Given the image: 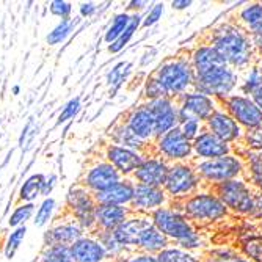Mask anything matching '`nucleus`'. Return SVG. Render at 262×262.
Here are the masks:
<instances>
[{"mask_svg":"<svg viewBox=\"0 0 262 262\" xmlns=\"http://www.w3.org/2000/svg\"><path fill=\"white\" fill-rule=\"evenodd\" d=\"M129 207L113 206V204H98L96 206V226L98 231H115L123 225L129 217Z\"/></svg>","mask_w":262,"mask_h":262,"instance_id":"nucleus-14","label":"nucleus"},{"mask_svg":"<svg viewBox=\"0 0 262 262\" xmlns=\"http://www.w3.org/2000/svg\"><path fill=\"white\" fill-rule=\"evenodd\" d=\"M245 250H247V253L251 257H254L256 260H260L262 262V239H253V241H250L245 245Z\"/></svg>","mask_w":262,"mask_h":262,"instance_id":"nucleus-45","label":"nucleus"},{"mask_svg":"<svg viewBox=\"0 0 262 262\" xmlns=\"http://www.w3.org/2000/svg\"><path fill=\"white\" fill-rule=\"evenodd\" d=\"M27 235V226H20L16 229H10V232L5 235L4 244H2V254L5 259L11 260L17 254L24 239Z\"/></svg>","mask_w":262,"mask_h":262,"instance_id":"nucleus-32","label":"nucleus"},{"mask_svg":"<svg viewBox=\"0 0 262 262\" xmlns=\"http://www.w3.org/2000/svg\"><path fill=\"white\" fill-rule=\"evenodd\" d=\"M96 11H98V7H96V4H93V2H82L80 5H79V14H80V17H91V16H94L96 14Z\"/></svg>","mask_w":262,"mask_h":262,"instance_id":"nucleus-48","label":"nucleus"},{"mask_svg":"<svg viewBox=\"0 0 262 262\" xmlns=\"http://www.w3.org/2000/svg\"><path fill=\"white\" fill-rule=\"evenodd\" d=\"M35 210H36V204L33 203H17L7 219L8 228L16 229L20 226H27V223L32 222L35 217Z\"/></svg>","mask_w":262,"mask_h":262,"instance_id":"nucleus-31","label":"nucleus"},{"mask_svg":"<svg viewBox=\"0 0 262 262\" xmlns=\"http://www.w3.org/2000/svg\"><path fill=\"white\" fill-rule=\"evenodd\" d=\"M237 262H245V260H237Z\"/></svg>","mask_w":262,"mask_h":262,"instance_id":"nucleus-58","label":"nucleus"},{"mask_svg":"<svg viewBox=\"0 0 262 262\" xmlns=\"http://www.w3.org/2000/svg\"><path fill=\"white\" fill-rule=\"evenodd\" d=\"M57 210H58V203L54 196L42 198L36 204L35 217H33L32 223L35 225V228H47L55 220Z\"/></svg>","mask_w":262,"mask_h":262,"instance_id":"nucleus-28","label":"nucleus"},{"mask_svg":"<svg viewBox=\"0 0 262 262\" xmlns=\"http://www.w3.org/2000/svg\"><path fill=\"white\" fill-rule=\"evenodd\" d=\"M212 110V101L207 96H204V94H190L184 102L182 115L187 116L185 120H200V118H207Z\"/></svg>","mask_w":262,"mask_h":262,"instance_id":"nucleus-23","label":"nucleus"},{"mask_svg":"<svg viewBox=\"0 0 262 262\" xmlns=\"http://www.w3.org/2000/svg\"><path fill=\"white\" fill-rule=\"evenodd\" d=\"M0 130H2V118H0Z\"/></svg>","mask_w":262,"mask_h":262,"instance_id":"nucleus-57","label":"nucleus"},{"mask_svg":"<svg viewBox=\"0 0 262 262\" xmlns=\"http://www.w3.org/2000/svg\"><path fill=\"white\" fill-rule=\"evenodd\" d=\"M251 173L254 182L262 187V157H253L251 159Z\"/></svg>","mask_w":262,"mask_h":262,"instance_id":"nucleus-46","label":"nucleus"},{"mask_svg":"<svg viewBox=\"0 0 262 262\" xmlns=\"http://www.w3.org/2000/svg\"><path fill=\"white\" fill-rule=\"evenodd\" d=\"M254 200V206H253V212L257 217H262V195H257Z\"/></svg>","mask_w":262,"mask_h":262,"instance_id":"nucleus-52","label":"nucleus"},{"mask_svg":"<svg viewBox=\"0 0 262 262\" xmlns=\"http://www.w3.org/2000/svg\"><path fill=\"white\" fill-rule=\"evenodd\" d=\"M47 10H49V13L54 17H58L61 20V19L73 17L74 7L71 2H66V0H51V2L47 4Z\"/></svg>","mask_w":262,"mask_h":262,"instance_id":"nucleus-41","label":"nucleus"},{"mask_svg":"<svg viewBox=\"0 0 262 262\" xmlns=\"http://www.w3.org/2000/svg\"><path fill=\"white\" fill-rule=\"evenodd\" d=\"M234 83V74L226 66L210 69L207 73L198 76V86L206 94H226L231 91Z\"/></svg>","mask_w":262,"mask_h":262,"instance_id":"nucleus-9","label":"nucleus"},{"mask_svg":"<svg viewBox=\"0 0 262 262\" xmlns=\"http://www.w3.org/2000/svg\"><path fill=\"white\" fill-rule=\"evenodd\" d=\"M165 165L159 160H143V163L134 173V179L140 185H149V187H159L166 179Z\"/></svg>","mask_w":262,"mask_h":262,"instance_id":"nucleus-18","label":"nucleus"},{"mask_svg":"<svg viewBox=\"0 0 262 262\" xmlns=\"http://www.w3.org/2000/svg\"><path fill=\"white\" fill-rule=\"evenodd\" d=\"M165 247V237L162 235V232L154 226H149L145 232L141 234L140 237V241H138V245L137 248H141V250H145V251H159Z\"/></svg>","mask_w":262,"mask_h":262,"instance_id":"nucleus-34","label":"nucleus"},{"mask_svg":"<svg viewBox=\"0 0 262 262\" xmlns=\"http://www.w3.org/2000/svg\"><path fill=\"white\" fill-rule=\"evenodd\" d=\"M129 24H130V16L127 13H120V14H116L113 19H112V24H110V27L107 29L105 35H104V39L105 42L112 44L115 42L118 38H120L124 30L129 27Z\"/></svg>","mask_w":262,"mask_h":262,"instance_id":"nucleus-36","label":"nucleus"},{"mask_svg":"<svg viewBox=\"0 0 262 262\" xmlns=\"http://www.w3.org/2000/svg\"><path fill=\"white\" fill-rule=\"evenodd\" d=\"M36 135H38V124L35 121V118H30L19 135V148L22 151H27L32 146V143L36 138Z\"/></svg>","mask_w":262,"mask_h":262,"instance_id":"nucleus-40","label":"nucleus"},{"mask_svg":"<svg viewBox=\"0 0 262 262\" xmlns=\"http://www.w3.org/2000/svg\"><path fill=\"white\" fill-rule=\"evenodd\" d=\"M192 79L190 69L185 63H170L159 69L157 77L154 79L162 91L165 93H178L182 91Z\"/></svg>","mask_w":262,"mask_h":262,"instance_id":"nucleus-6","label":"nucleus"},{"mask_svg":"<svg viewBox=\"0 0 262 262\" xmlns=\"http://www.w3.org/2000/svg\"><path fill=\"white\" fill-rule=\"evenodd\" d=\"M126 262H159L157 257H152L149 254H138L135 257H129Z\"/></svg>","mask_w":262,"mask_h":262,"instance_id":"nucleus-51","label":"nucleus"},{"mask_svg":"<svg viewBox=\"0 0 262 262\" xmlns=\"http://www.w3.org/2000/svg\"><path fill=\"white\" fill-rule=\"evenodd\" d=\"M195 149L200 156L204 157H219L228 152V146L225 145V141H222L213 134H204L198 137L195 141Z\"/></svg>","mask_w":262,"mask_h":262,"instance_id":"nucleus-26","label":"nucleus"},{"mask_svg":"<svg viewBox=\"0 0 262 262\" xmlns=\"http://www.w3.org/2000/svg\"><path fill=\"white\" fill-rule=\"evenodd\" d=\"M209 126L213 132V135L219 137L222 141H229L234 140L239 135V126L232 120V118L223 115V113H215L209 118Z\"/></svg>","mask_w":262,"mask_h":262,"instance_id":"nucleus-24","label":"nucleus"},{"mask_svg":"<svg viewBox=\"0 0 262 262\" xmlns=\"http://www.w3.org/2000/svg\"><path fill=\"white\" fill-rule=\"evenodd\" d=\"M220 66H226V61L219 55L215 49H210V47H204L200 49L195 55V68L198 76L207 73L210 69H215Z\"/></svg>","mask_w":262,"mask_h":262,"instance_id":"nucleus-29","label":"nucleus"},{"mask_svg":"<svg viewBox=\"0 0 262 262\" xmlns=\"http://www.w3.org/2000/svg\"><path fill=\"white\" fill-rule=\"evenodd\" d=\"M242 19L251 27V30L257 35H262V7L253 5L242 13Z\"/></svg>","mask_w":262,"mask_h":262,"instance_id":"nucleus-39","label":"nucleus"},{"mask_svg":"<svg viewBox=\"0 0 262 262\" xmlns=\"http://www.w3.org/2000/svg\"><path fill=\"white\" fill-rule=\"evenodd\" d=\"M135 192V184L130 179H121L110 188L94 195L98 204H113V206H130Z\"/></svg>","mask_w":262,"mask_h":262,"instance_id":"nucleus-13","label":"nucleus"},{"mask_svg":"<svg viewBox=\"0 0 262 262\" xmlns=\"http://www.w3.org/2000/svg\"><path fill=\"white\" fill-rule=\"evenodd\" d=\"M94 234H96V237L99 239L101 245L104 247L108 259H113L115 260V259L123 257V254L126 251V247H123L120 244V241L116 239V235L112 231H96Z\"/></svg>","mask_w":262,"mask_h":262,"instance_id":"nucleus-33","label":"nucleus"},{"mask_svg":"<svg viewBox=\"0 0 262 262\" xmlns=\"http://www.w3.org/2000/svg\"><path fill=\"white\" fill-rule=\"evenodd\" d=\"M162 11H163V7H162V5H156V7L151 10V13L148 14L146 20L143 22V24H145V27H149V26H152L154 22H157V19L162 16Z\"/></svg>","mask_w":262,"mask_h":262,"instance_id":"nucleus-50","label":"nucleus"},{"mask_svg":"<svg viewBox=\"0 0 262 262\" xmlns=\"http://www.w3.org/2000/svg\"><path fill=\"white\" fill-rule=\"evenodd\" d=\"M219 55L232 64H245L250 60V44L244 35L235 30H225L215 39V47H213Z\"/></svg>","mask_w":262,"mask_h":262,"instance_id":"nucleus-4","label":"nucleus"},{"mask_svg":"<svg viewBox=\"0 0 262 262\" xmlns=\"http://www.w3.org/2000/svg\"><path fill=\"white\" fill-rule=\"evenodd\" d=\"M124 123L143 141L151 138L152 134H156L154 116H152V113H151V110L148 107H140V108L134 110L127 116V120Z\"/></svg>","mask_w":262,"mask_h":262,"instance_id":"nucleus-17","label":"nucleus"},{"mask_svg":"<svg viewBox=\"0 0 262 262\" xmlns=\"http://www.w3.org/2000/svg\"><path fill=\"white\" fill-rule=\"evenodd\" d=\"M149 226H152V223L149 220H146L145 217H130L129 215L123 225H120L113 231V234L116 235V239L120 241V244L123 247H126V250H127V248L138 245L141 234Z\"/></svg>","mask_w":262,"mask_h":262,"instance_id":"nucleus-12","label":"nucleus"},{"mask_svg":"<svg viewBox=\"0 0 262 262\" xmlns=\"http://www.w3.org/2000/svg\"><path fill=\"white\" fill-rule=\"evenodd\" d=\"M162 201H163V193L159 187L137 184L130 207L134 210H151V209L159 207Z\"/></svg>","mask_w":262,"mask_h":262,"instance_id":"nucleus-21","label":"nucleus"},{"mask_svg":"<svg viewBox=\"0 0 262 262\" xmlns=\"http://www.w3.org/2000/svg\"><path fill=\"white\" fill-rule=\"evenodd\" d=\"M35 262H73L71 250L66 245H51L42 247Z\"/></svg>","mask_w":262,"mask_h":262,"instance_id":"nucleus-35","label":"nucleus"},{"mask_svg":"<svg viewBox=\"0 0 262 262\" xmlns=\"http://www.w3.org/2000/svg\"><path fill=\"white\" fill-rule=\"evenodd\" d=\"M110 140L113 145H118V146H123V148H127V149H140L141 145H143V140H140L130 129L126 123H120L113 126V129L110 130Z\"/></svg>","mask_w":262,"mask_h":262,"instance_id":"nucleus-27","label":"nucleus"},{"mask_svg":"<svg viewBox=\"0 0 262 262\" xmlns=\"http://www.w3.org/2000/svg\"><path fill=\"white\" fill-rule=\"evenodd\" d=\"M96 200L94 195L82 184L76 182L69 185L64 193V210L73 217L85 234H94L96 226Z\"/></svg>","mask_w":262,"mask_h":262,"instance_id":"nucleus-1","label":"nucleus"},{"mask_svg":"<svg viewBox=\"0 0 262 262\" xmlns=\"http://www.w3.org/2000/svg\"><path fill=\"white\" fill-rule=\"evenodd\" d=\"M229 112L237 121H241L245 126L256 127L262 123V112L259 107L245 98H232L228 104Z\"/></svg>","mask_w":262,"mask_h":262,"instance_id":"nucleus-16","label":"nucleus"},{"mask_svg":"<svg viewBox=\"0 0 262 262\" xmlns=\"http://www.w3.org/2000/svg\"><path fill=\"white\" fill-rule=\"evenodd\" d=\"M196 184V179L193 173L190 171L187 166H174L168 171L165 179V185L168 188V192L173 195L190 192Z\"/></svg>","mask_w":262,"mask_h":262,"instance_id":"nucleus-20","label":"nucleus"},{"mask_svg":"<svg viewBox=\"0 0 262 262\" xmlns=\"http://www.w3.org/2000/svg\"><path fill=\"white\" fill-rule=\"evenodd\" d=\"M262 86V76L257 69H253V73H251V77L247 80V85H245V90L247 91H251L254 93L256 90H259Z\"/></svg>","mask_w":262,"mask_h":262,"instance_id":"nucleus-47","label":"nucleus"},{"mask_svg":"<svg viewBox=\"0 0 262 262\" xmlns=\"http://www.w3.org/2000/svg\"><path fill=\"white\" fill-rule=\"evenodd\" d=\"M44 173H32L24 179L17 188V203H36L41 198Z\"/></svg>","mask_w":262,"mask_h":262,"instance_id":"nucleus-25","label":"nucleus"},{"mask_svg":"<svg viewBox=\"0 0 262 262\" xmlns=\"http://www.w3.org/2000/svg\"><path fill=\"white\" fill-rule=\"evenodd\" d=\"M241 165L234 157H219L200 165V171L213 181H226L239 173Z\"/></svg>","mask_w":262,"mask_h":262,"instance_id":"nucleus-15","label":"nucleus"},{"mask_svg":"<svg viewBox=\"0 0 262 262\" xmlns=\"http://www.w3.org/2000/svg\"><path fill=\"white\" fill-rule=\"evenodd\" d=\"M85 232L77 225V222L66 212L57 215L55 220L47 226L42 232V247L51 245H66L71 247L79 241Z\"/></svg>","mask_w":262,"mask_h":262,"instance_id":"nucleus-2","label":"nucleus"},{"mask_svg":"<svg viewBox=\"0 0 262 262\" xmlns=\"http://www.w3.org/2000/svg\"><path fill=\"white\" fill-rule=\"evenodd\" d=\"M188 5H190V2H173V7H176V8H185Z\"/></svg>","mask_w":262,"mask_h":262,"instance_id":"nucleus-55","label":"nucleus"},{"mask_svg":"<svg viewBox=\"0 0 262 262\" xmlns=\"http://www.w3.org/2000/svg\"><path fill=\"white\" fill-rule=\"evenodd\" d=\"M253 98H254V101H256V104L262 108V86L259 88V90H256L254 93H253Z\"/></svg>","mask_w":262,"mask_h":262,"instance_id":"nucleus-53","label":"nucleus"},{"mask_svg":"<svg viewBox=\"0 0 262 262\" xmlns=\"http://www.w3.org/2000/svg\"><path fill=\"white\" fill-rule=\"evenodd\" d=\"M220 195L223 203H226L229 207L239 212H253L254 200L242 182H225L220 188Z\"/></svg>","mask_w":262,"mask_h":262,"instance_id":"nucleus-10","label":"nucleus"},{"mask_svg":"<svg viewBox=\"0 0 262 262\" xmlns=\"http://www.w3.org/2000/svg\"><path fill=\"white\" fill-rule=\"evenodd\" d=\"M104 157L121 176L134 174L138 166L143 163V159L137 151L113 145V143L107 145Z\"/></svg>","mask_w":262,"mask_h":262,"instance_id":"nucleus-8","label":"nucleus"},{"mask_svg":"<svg viewBox=\"0 0 262 262\" xmlns=\"http://www.w3.org/2000/svg\"><path fill=\"white\" fill-rule=\"evenodd\" d=\"M154 116V124H156V134H166L170 132L171 127L176 123V112L173 105L166 99H152V102L148 105Z\"/></svg>","mask_w":262,"mask_h":262,"instance_id":"nucleus-19","label":"nucleus"},{"mask_svg":"<svg viewBox=\"0 0 262 262\" xmlns=\"http://www.w3.org/2000/svg\"><path fill=\"white\" fill-rule=\"evenodd\" d=\"M80 108H82V101H80V98H79V96L71 98V99L61 107V110H60V113H58V116H57V123H55V124H57V126H63V124L69 123L71 120H74V118L79 115Z\"/></svg>","mask_w":262,"mask_h":262,"instance_id":"nucleus-38","label":"nucleus"},{"mask_svg":"<svg viewBox=\"0 0 262 262\" xmlns=\"http://www.w3.org/2000/svg\"><path fill=\"white\" fill-rule=\"evenodd\" d=\"M187 213L190 217L198 219V220H213L219 219L225 213V206L220 200L215 196L201 195L195 196L187 203Z\"/></svg>","mask_w":262,"mask_h":262,"instance_id":"nucleus-11","label":"nucleus"},{"mask_svg":"<svg viewBox=\"0 0 262 262\" xmlns=\"http://www.w3.org/2000/svg\"><path fill=\"white\" fill-rule=\"evenodd\" d=\"M140 16L138 14H135V16H130V24H129V27L124 30V33L118 38L115 42H112L110 46H108V52H112V54H118L120 51H123L124 49V46L130 41V38L134 36V33L137 32V29H138V26H140Z\"/></svg>","mask_w":262,"mask_h":262,"instance_id":"nucleus-37","label":"nucleus"},{"mask_svg":"<svg viewBox=\"0 0 262 262\" xmlns=\"http://www.w3.org/2000/svg\"><path fill=\"white\" fill-rule=\"evenodd\" d=\"M159 262H195V259L179 250H165L159 254Z\"/></svg>","mask_w":262,"mask_h":262,"instance_id":"nucleus-43","label":"nucleus"},{"mask_svg":"<svg viewBox=\"0 0 262 262\" xmlns=\"http://www.w3.org/2000/svg\"><path fill=\"white\" fill-rule=\"evenodd\" d=\"M129 68H130L129 63L121 61V63H118V64L110 71V73L107 74V82H108V85L113 86V91L120 88L121 82L126 79V74H127Z\"/></svg>","mask_w":262,"mask_h":262,"instance_id":"nucleus-42","label":"nucleus"},{"mask_svg":"<svg viewBox=\"0 0 262 262\" xmlns=\"http://www.w3.org/2000/svg\"><path fill=\"white\" fill-rule=\"evenodd\" d=\"M58 174L55 173H47L44 174V179H42V190H41V198H49L52 196L54 190L57 188L58 185Z\"/></svg>","mask_w":262,"mask_h":262,"instance_id":"nucleus-44","label":"nucleus"},{"mask_svg":"<svg viewBox=\"0 0 262 262\" xmlns=\"http://www.w3.org/2000/svg\"><path fill=\"white\" fill-rule=\"evenodd\" d=\"M76 26H77V19H74V17L58 20L49 30V33L46 35V42L49 46H60L61 42H64L71 35H73V32L76 30Z\"/></svg>","mask_w":262,"mask_h":262,"instance_id":"nucleus-30","label":"nucleus"},{"mask_svg":"<svg viewBox=\"0 0 262 262\" xmlns=\"http://www.w3.org/2000/svg\"><path fill=\"white\" fill-rule=\"evenodd\" d=\"M154 226L160 232L181 241L184 247L196 245V235L193 234L192 228L188 226V223L182 217H179L178 213L171 210H157L154 213Z\"/></svg>","mask_w":262,"mask_h":262,"instance_id":"nucleus-5","label":"nucleus"},{"mask_svg":"<svg viewBox=\"0 0 262 262\" xmlns=\"http://www.w3.org/2000/svg\"><path fill=\"white\" fill-rule=\"evenodd\" d=\"M11 94H13V96H19V94H20V85H13L11 86Z\"/></svg>","mask_w":262,"mask_h":262,"instance_id":"nucleus-54","label":"nucleus"},{"mask_svg":"<svg viewBox=\"0 0 262 262\" xmlns=\"http://www.w3.org/2000/svg\"><path fill=\"white\" fill-rule=\"evenodd\" d=\"M123 176L118 173L107 160H96L83 170L79 184H82L93 195H98L120 182Z\"/></svg>","mask_w":262,"mask_h":262,"instance_id":"nucleus-3","label":"nucleus"},{"mask_svg":"<svg viewBox=\"0 0 262 262\" xmlns=\"http://www.w3.org/2000/svg\"><path fill=\"white\" fill-rule=\"evenodd\" d=\"M73 262H107L108 256L96 234H83L69 247Z\"/></svg>","mask_w":262,"mask_h":262,"instance_id":"nucleus-7","label":"nucleus"},{"mask_svg":"<svg viewBox=\"0 0 262 262\" xmlns=\"http://www.w3.org/2000/svg\"><path fill=\"white\" fill-rule=\"evenodd\" d=\"M160 149L170 157L182 159L190 152L188 138L179 129H171L160 138Z\"/></svg>","mask_w":262,"mask_h":262,"instance_id":"nucleus-22","label":"nucleus"},{"mask_svg":"<svg viewBox=\"0 0 262 262\" xmlns=\"http://www.w3.org/2000/svg\"><path fill=\"white\" fill-rule=\"evenodd\" d=\"M141 5H145V2H130L129 4V8L135 10V8H141Z\"/></svg>","mask_w":262,"mask_h":262,"instance_id":"nucleus-56","label":"nucleus"},{"mask_svg":"<svg viewBox=\"0 0 262 262\" xmlns=\"http://www.w3.org/2000/svg\"><path fill=\"white\" fill-rule=\"evenodd\" d=\"M198 132V120H185L184 121V129H182V134L190 140L193 138Z\"/></svg>","mask_w":262,"mask_h":262,"instance_id":"nucleus-49","label":"nucleus"}]
</instances>
